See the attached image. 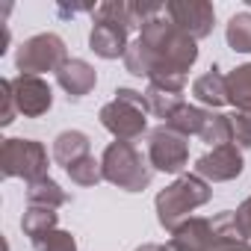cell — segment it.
Here are the masks:
<instances>
[{
  "instance_id": "6da1fadb",
  "label": "cell",
  "mask_w": 251,
  "mask_h": 251,
  "mask_svg": "<svg viewBox=\"0 0 251 251\" xmlns=\"http://www.w3.org/2000/svg\"><path fill=\"white\" fill-rule=\"evenodd\" d=\"M139 42L151 50L154 56V77H183L195 59H198V48H195V39L186 36L180 27H175L172 18H151L145 27H142V36Z\"/></svg>"
},
{
  "instance_id": "7a4b0ae2",
  "label": "cell",
  "mask_w": 251,
  "mask_h": 251,
  "mask_svg": "<svg viewBox=\"0 0 251 251\" xmlns=\"http://www.w3.org/2000/svg\"><path fill=\"white\" fill-rule=\"evenodd\" d=\"M207 201H210V186H207V180L198 177V175H183V177H177L172 186H166V189L157 195V219H160V225H163L166 230L175 233V230L186 222V216H189L195 207L207 204Z\"/></svg>"
},
{
  "instance_id": "3957f363",
  "label": "cell",
  "mask_w": 251,
  "mask_h": 251,
  "mask_svg": "<svg viewBox=\"0 0 251 251\" xmlns=\"http://www.w3.org/2000/svg\"><path fill=\"white\" fill-rule=\"evenodd\" d=\"M148 109V100L142 92H133V89H118L115 98L100 109V124L118 139V142H133L145 133L148 127V118H145Z\"/></svg>"
},
{
  "instance_id": "277c9868",
  "label": "cell",
  "mask_w": 251,
  "mask_h": 251,
  "mask_svg": "<svg viewBox=\"0 0 251 251\" xmlns=\"http://www.w3.org/2000/svg\"><path fill=\"white\" fill-rule=\"evenodd\" d=\"M103 177L127 192H142L151 183V166L142 160V154L133 148V142H112L103 151Z\"/></svg>"
},
{
  "instance_id": "5b68a950",
  "label": "cell",
  "mask_w": 251,
  "mask_h": 251,
  "mask_svg": "<svg viewBox=\"0 0 251 251\" xmlns=\"http://www.w3.org/2000/svg\"><path fill=\"white\" fill-rule=\"evenodd\" d=\"M0 172L3 177H48V151L36 139H3L0 148Z\"/></svg>"
},
{
  "instance_id": "8992f818",
  "label": "cell",
  "mask_w": 251,
  "mask_h": 251,
  "mask_svg": "<svg viewBox=\"0 0 251 251\" xmlns=\"http://www.w3.org/2000/svg\"><path fill=\"white\" fill-rule=\"evenodd\" d=\"M62 62H68L65 56V42L56 33H39L33 39H27L18 53H15V65L21 74H42V71H59Z\"/></svg>"
},
{
  "instance_id": "52a82bcc",
  "label": "cell",
  "mask_w": 251,
  "mask_h": 251,
  "mask_svg": "<svg viewBox=\"0 0 251 251\" xmlns=\"http://www.w3.org/2000/svg\"><path fill=\"white\" fill-rule=\"evenodd\" d=\"M148 160H151L154 169L177 175L189 163V142H186V136L175 133L172 127H166V124L157 127V130H151V136H148Z\"/></svg>"
},
{
  "instance_id": "ba28073f",
  "label": "cell",
  "mask_w": 251,
  "mask_h": 251,
  "mask_svg": "<svg viewBox=\"0 0 251 251\" xmlns=\"http://www.w3.org/2000/svg\"><path fill=\"white\" fill-rule=\"evenodd\" d=\"M166 15L175 21V27H180L192 39L210 36L216 21V9L207 0H172V3H166Z\"/></svg>"
},
{
  "instance_id": "9c48e42d",
  "label": "cell",
  "mask_w": 251,
  "mask_h": 251,
  "mask_svg": "<svg viewBox=\"0 0 251 251\" xmlns=\"http://www.w3.org/2000/svg\"><path fill=\"white\" fill-rule=\"evenodd\" d=\"M12 95H15L18 112H24L27 118L45 115L50 109V103H53L50 86L42 77H36V74H18V77H12Z\"/></svg>"
},
{
  "instance_id": "30bf717a",
  "label": "cell",
  "mask_w": 251,
  "mask_h": 251,
  "mask_svg": "<svg viewBox=\"0 0 251 251\" xmlns=\"http://www.w3.org/2000/svg\"><path fill=\"white\" fill-rule=\"evenodd\" d=\"M239 172H242V154L236 151V145H219L195 163V175L207 177L213 183L233 180V177H239Z\"/></svg>"
},
{
  "instance_id": "8fae6325",
  "label": "cell",
  "mask_w": 251,
  "mask_h": 251,
  "mask_svg": "<svg viewBox=\"0 0 251 251\" xmlns=\"http://www.w3.org/2000/svg\"><path fill=\"white\" fill-rule=\"evenodd\" d=\"M183 86H186V77H157V80H148V92H145L148 109L154 115H160V118H169L183 103Z\"/></svg>"
},
{
  "instance_id": "7c38bea8",
  "label": "cell",
  "mask_w": 251,
  "mask_h": 251,
  "mask_svg": "<svg viewBox=\"0 0 251 251\" xmlns=\"http://www.w3.org/2000/svg\"><path fill=\"white\" fill-rule=\"evenodd\" d=\"M127 30L124 24H115V21H98L95 18V27L89 33V45L92 50L100 56V59H118L127 53Z\"/></svg>"
},
{
  "instance_id": "4fadbf2b",
  "label": "cell",
  "mask_w": 251,
  "mask_h": 251,
  "mask_svg": "<svg viewBox=\"0 0 251 251\" xmlns=\"http://www.w3.org/2000/svg\"><path fill=\"white\" fill-rule=\"evenodd\" d=\"M216 242L213 236V219H186L175 236H172V251H210Z\"/></svg>"
},
{
  "instance_id": "5bb4252c",
  "label": "cell",
  "mask_w": 251,
  "mask_h": 251,
  "mask_svg": "<svg viewBox=\"0 0 251 251\" xmlns=\"http://www.w3.org/2000/svg\"><path fill=\"white\" fill-rule=\"evenodd\" d=\"M56 80H59V86L68 92V98H83V95H89V92L95 89L98 74H95V68H92L89 62H83V59H68V62H62V68L56 71Z\"/></svg>"
},
{
  "instance_id": "9a60e30c",
  "label": "cell",
  "mask_w": 251,
  "mask_h": 251,
  "mask_svg": "<svg viewBox=\"0 0 251 251\" xmlns=\"http://www.w3.org/2000/svg\"><path fill=\"white\" fill-rule=\"evenodd\" d=\"M192 95L207 103L210 109H219L222 103H227V83L225 77L219 74V68H210L207 74H201L195 83H192Z\"/></svg>"
},
{
  "instance_id": "2e32d148",
  "label": "cell",
  "mask_w": 251,
  "mask_h": 251,
  "mask_svg": "<svg viewBox=\"0 0 251 251\" xmlns=\"http://www.w3.org/2000/svg\"><path fill=\"white\" fill-rule=\"evenodd\" d=\"M83 157H89V136H86V133H80V130H65V133L56 136V142H53V160H56L62 169H68L71 163H77V160H83Z\"/></svg>"
},
{
  "instance_id": "e0dca14e",
  "label": "cell",
  "mask_w": 251,
  "mask_h": 251,
  "mask_svg": "<svg viewBox=\"0 0 251 251\" xmlns=\"http://www.w3.org/2000/svg\"><path fill=\"white\" fill-rule=\"evenodd\" d=\"M227 103H233L239 112H251V62L233 68L227 77Z\"/></svg>"
},
{
  "instance_id": "ac0fdd59",
  "label": "cell",
  "mask_w": 251,
  "mask_h": 251,
  "mask_svg": "<svg viewBox=\"0 0 251 251\" xmlns=\"http://www.w3.org/2000/svg\"><path fill=\"white\" fill-rule=\"evenodd\" d=\"M204 121H207V112L201 106H192V103H180L169 118H166V127H172L175 133L180 136H198L201 127H204Z\"/></svg>"
},
{
  "instance_id": "d6986e66",
  "label": "cell",
  "mask_w": 251,
  "mask_h": 251,
  "mask_svg": "<svg viewBox=\"0 0 251 251\" xmlns=\"http://www.w3.org/2000/svg\"><path fill=\"white\" fill-rule=\"evenodd\" d=\"M27 201H30L33 207H50V210H56V207H62V204L68 201V195L59 189L56 180L39 177V180H30V186H27Z\"/></svg>"
},
{
  "instance_id": "ffe728a7",
  "label": "cell",
  "mask_w": 251,
  "mask_h": 251,
  "mask_svg": "<svg viewBox=\"0 0 251 251\" xmlns=\"http://www.w3.org/2000/svg\"><path fill=\"white\" fill-rule=\"evenodd\" d=\"M21 227H24V233L33 239V242H39L42 236H48L50 230H56V210H50V207H27V213H24V219H21Z\"/></svg>"
},
{
  "instance_id": "44dd1931",
  "label": "cell",
  "mask_w": 251,
  "mask_h": 251,
  "mask_svg": "<svg viewBox=\"0 0 251 251\" xmlns=\"http://www.w3.org/2000/svg\"><path fill=\"white\" fill-rule=\"evenodd\" d=\"M207 145L219 148V145H230L233 142V130H230V115H222V112H207V121H204V127L198 133Z\"/></svg>"
},
{
  "instance_id": "7402d4cb",
  "label": "cell",
  "mask_w": 251,
  "mask_h": 251,
  "mask_svg": "<svg viewBox=\"0 0 251 251\" xmlns=\"http://www.w3.org/2000/svg\"><path fill=\"white\" fill-rule=\"evenodd\" d=\"M227 45L236 53H251V12H236L227 21Z\"/></svg>"
},
{
  "instance_id": "603a6c76",
  "label": "cell",
  "mask_w": 251,
  "mask_h": 251,
  "mask_svg": "<svg viewBox=\"0 0 251 251\" xmlns=\"http://www.w3.org/2000/svg\"><path fill=\"white\" fill-rule=\"evenodd\" d=\"M68 177L74 180V183H80V186H95L100 177H103V166L89 154V157H83V160H77V163H71L68 169Z\"/></svg>"
},
{
  "instance_id": "cb8c5ba5",
  "label": "cell",
  "mask_w": 251,
  "mask_h": 251,
  "mask_svg": "<svg viewBox=\"0 0 251 251\" xmlns=\"http://www.w3.org/2000/svg\"><path fill=\"white\" fill-rule=\"evenodd\" d=\"M36 251H77V242L68 230H50L36 242Z\"/></svg>"
},
{
  "instance_id": "d4e9b609",
  "label": "cell",
  "mask_w": 251,
  "mask_h": 251,
  "mask_svg": "<svg viewBox=\"0 0 251 251\" xmlns=\"http://www.w3.org/2000/svg\"><path fill=\"white\" fill-rule=\"evenodd\" d=\"M230 130H233V142H239L242 148H251V121H248V112H233L230 115Z\"/></svg>"
},
{
  "instance_id": "484cf974",
  "label": "cell",
  "mask_w": 251,
  "mask_h": 251,
  "mask_svg": "<svg viewBox=\"0 0 251 251\" xmlns=\"http://www.w3.org/2000/svg\"><path fill=\"white\" fill-rule=\"evenodd\" d=\"M0 92H3V112H0V124H12L15 121V112H18V106H15V95H12V80H3L0 83Z\"/></svg>"
},
{
  "instance_id": "4316f807",
  "label": "cell",
  "mask_w": 251,
  "mask_h": 251,
  "mask_svg": "<svg viewBox=\"0 0 251 251\" xmlns=\"http://www.w3.org/2000/svg\"><path fill=\"white\" fill-rule=\"evenodd\" d=\"M233 216H236V225H239V230H242V236H245V242H248V248H251V198L242 201V207H239Z\"/></svg>"
},
{
  "instance_id": "83f0119b",
  "label": "cell",
  "mask_w": 251,
  "mask_h": 251,
  "mask_svg": "<svg viewBox=\"0 0 251 251\" xmlns=\"http://www.w3.org/2000/svg\"><path fill=\"white\" fill-rule=\"evenodd\" d=\"M136 251H172V248H166V245H154V242H148V245H142V248H136Z\"/></svg>"
},
{
  "instance_id": "f1b7e54d",
  "label": "cell",
  "mask_w": 251,
  "mask_h": 251,
  "mask_svg": "<svg viewBox=\"0 0 251 251\" xmlns=\"http://www.w3.org/2000/svg\"><path fill=\"white\" fill-rule=\"evenodd\" d=\"M248 121H251V112H248Z\"/></svg>"
}]
</instances>
